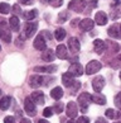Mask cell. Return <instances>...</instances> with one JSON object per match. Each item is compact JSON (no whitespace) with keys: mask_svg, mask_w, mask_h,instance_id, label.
<instances>
[{"mask_svg":"<svg viewBox=\"0 0 121 123\" xmlns=\"http://www.w3.org/2000/svg\"><path fill=\"white\" fill-rule=\"evenodd\" d=\"M89 102H91V94L89 93H81V95L78 97V105H79L82 113H86L88 111Z\"/></svg>","mask_w":121,"mask_h":123,"instance_id":"cell-1","label":"cell"},{"mask_svg":"<svg viewBox=\"0 0 121 123\" xmlns=\"http://www.w3.org/2000/svg\"><path fill=\"white\" fill-rule=\"evenodd\" d=\"M68 9L76 13H83L86 9V1L84 0H71L68 4Z\"/></svg>","mask_w":121,"mask_h":123,"instance_id":"cell-2","label":"cell"},{"mask_svg":"<svg viewBox=\"0 0 121 123\" xmlns=\"http://www.w3.org/2000/svg\"><path fill=\"white\" fill-rule=\"evenodd\" d=\"M37 28H38V23L37 22H26L25 25H24V37L26 38H30L33 37L34 33L37 32Z\"/></svg>","mask_w":121,"mask_h":123,"instance_id":"cell-3","label":"cell"},{"mask_svg":"<svg viewBox=\"0 0 121 123\" xmlns=\"http://www.w3.org/2000/svg\"><path fill=\"white\" fill-rule=\"evenodd\" d=\"M101 67H102V63L100 61L92 60V61H89L86 66V74L87 75H93V74H96V72L100 71Z\"/></svg>","mask_w":121,"mask_h":123,"instance_id":"cell-4","label":"cell"},{"mask_svg":"<svg viewBox=\"0 0 121 123\" xmlns=\"http://www.w3.org/2000/svg\"><path fill=\"white\" fill-rule=\"evenodd\" d=\"M24 109L26 112V114L29 116H35L37 114V108H35V103L33 102L32 99H30V97H26L25 100H24Z\"/></svg>","mask_w":121,"mask_h":123,"instance_id":"cell-5","label":"cell"},{"mask_svg":"<svg viewBox=\"0 0 121 123\" xmlns=\"http://www.w3.org/2000/svg\"><path fill=\"white\" fill-rule=\"evenodd\" d=\"M66 114L68 118L73 119V118L77 117L78 114V108H77V104L74 102H68L67 103V107H66Z\"/></svg>","mask_w":121,"mask_h":123,"instance_id":"cell-6","label":"cell"},{"mask_svg":"<svg viewBox=\"0 0 121 123\" xmlns=\"http://www.w3.org/2000/svg\"><path fill=\"white\" fill-rule=\"evenodd\" d=\"M68 74L71 76H73V77H78L83 74V67L81 63L78 62H73L72 65L69 66V69H68Z\"/></svg>","mask_w":121,"mask_h":123,"instance_id":"cell-7","label":"cell"},{"mask_svg":"<svg viewBox=\"0 0 121 123\" xmlns=\"http://www.w3.org/2000/svg\"><path fill=\"white\" fill-rule=\"evenodd\" d=\"M105 86V77L104 76H96L92 80V88L96 93H101Z\"/></svg>","mask_w":121,"mask_h":123,"instance_id":"cell-8","label":"cell"},{"mask_svg":"<svg viewBox=\"0 0 121 123\" xmlns=\"http://www.w3.org/2000/svg\"><path fill=\"white\" fill-rule=\"evenodd\" d=\"M44 80L46 79L40 75H33V76H30V79H29V85H30V88L37 89V88H40V86L44 84Z\"/></svg>","mask_w":121,"mask_h":123,"instance_id":"cell-9","label":"cell"},{"mask_svg":"<svg viewBox=\"0 0 121 123\" xmlns=\"http://www.w3.org/2000/svg\"><path fill=\"white\" fill-rule=\"evenodd\" d=\"M33 46L35 49H38V51H44V49L47 48V42L46 39H44V37L42 34H38L37 37H35L34 42H33Z\"/></svg>","mask_w":121,"mask_h":123,"instance_id":"cell-10","label":"cell"},{"mask_svg":"<svg viewBox=\"0 0 121 123\" xmlns=\"http://www.w3.org/2000/svg\"><path fill=\"white\" fill-rule=\"evenodd\" d=\"M79 29L83 31V32H87V31H91L93 28V25H95V22H93L91 18H84L83 20H79Z\"/></svg>","mask_w":121,"mask_h":123,"instance_id":"cell-11","label":"cell"},{"mask_svg":"<svg viewBox=\"0 0 121 123\" xmlns=\"http://www.w3.org/2000/svg\"><path fill=\"white\" fill-rule=\"evenodd\" d=\"M54 53H56V56L58 58H61V60L68 58V51H67V47L64 46V44H58Z\"/></svg>","mask_w":121,"mask_h":123,"instance_id":"cell-12","label":"cell"},{"mask_svg":"<svg viewBox=\"0 0 121 123\" xmlns=\"http://www.w3.org/2000/svg\"><path fill=\"white\" fill-rule=\"evenodd\" d=\"M79 47H81L79 46V41L76 37H71L68 39V48L72 53H77L79 51Z\"/></svg>","mask_w":121,"mask_h":123,"instance_id":"cell-13","label":"cell"},{"mask_svg":"<svg viewBox=\"0 0 121 123\" xmlns=\"http://www.w3.org/2000/svg\"><path fill=\"white\" fill-rule=\"evenodd\" d=\"M107 33H109V36H110L111 38L119 39V38H120V24H119V23L112 24V25L109 28V31H107Z\"/></svg>","mask_w":121,"mask_h":123,"instance_id":"cell-14","label":"cell"},{"mask_svg":"<svg viewBox=\"0 0 121 123\" xmlns=\"http://www.w3.org/2000/svg\"><path fill=\"white\" fill-rule=\"evenodd\" d=\"M35 72H46V74H52V72L57 71L56 65H48V66H35L34 67Z\"/></svg>","mask_w":121,"mask_h":123,"instance_id":"cell-15","label":"cell"},{"mask_svg":"<svg viewBox=\"0 0 121 123\" xmlns=\"http://www.w3.org/2000/svg\"><path fill=\"white\" fill-rule=\"evenodd\" d=\"M105 48H106L105 41H102V39H95V41H93V49H95L96 53H98V55L104 53L106 51Z\"/></svg>","mask_w":121,"mask_h":123,"instance_id":"cell-16","label":"cell"},{"mask_svg":"<svg viewBox=\"0 0 121 123\" xmlns=\"http://www.w3.org/2000/svg\"><path fill=\"white\" fill-rule=\"evenodd\" d=\"M56 58V53L54 51H52L51 48H46L44 52L42 53V60L46 61V62H53Z\"/></svg>","mask_w":121,"mask_h":123,"instance_id":"cell-17","label":"cell"},{"mask_svg":"<svg viewBox=\"0 0 121 123\" xmlns=\"http://www.w3.org/2000/svg\"><path fill=\"white\" fill-rule=\"evenodd\" d=\"M93 22H95L96 24H98V25H106L107 24V15L105 14L104 12H97Z\"/></svg>","mask_w":121,"mask_h":123,"instance_id":"cell-18","label":"cell"},{"mask_svg":"<svg viewBox=\"0 0 121 123\" xmlns=\"http://www.w3.org/2000/svg\"><path fill=\"white\" fill-rule=\"evenodd\" d=\"M105 46L110 53H117L119 52V49H120V46H119V43L117 42H112V41H105Z\"/></svg>","mask_w":121,"mask_h":123,"instance_id":"cell-19","label":"cell"},{"mask_svg":"<svg viewBox=\"0 0 121 123\" xmlns=\"http://www.w3.org/2000/svg\"><path fill=\"white\" fill-rule=\"evenodd\" d=\"M30 99H32L35 104H40V105L44 104V102H46V99H44V94L42 92H34V93H32Z\"/></svg>","mask_w":121,"mask_h":123,"instance_id":"cell-20","label":"cell"},{"mask_svg":"<svg viewBox=\"0 0 121 123\" xmlns=\"http://www.w3.org/2000/svg\"><path fill=\"white\" fill-rule=\"evenodd\" d=\"M74 77L73 76H71L68 72H66V74H63L62 75V83L64 84V86L66 88H71L73 84H74Z\"/></svg>","mask_w":121,"mask_h":123,"instance_id":"cell-21","label":"cell"},{"mask_svg":"<svg viewBox=\"0 0 121 123\" xmlns=\"http://www.w3.org/2000/svg\"><path fill=\"white\" fill-rule=\"evenodd\" d=\"M91 100L93 103H96L98 104V105H105L106 104V98H105V95H102L100 93H97L95 95H91Z\"/></svg>","mask_w":121,"mask_h":123,"instance_id":"cell-22","label":"cell"},{"mask_svg":"<svg viewBox=\"0 0 121 123\" xmlns=\"http://www.w3.org/2000/svg\"><path fill=\"white\" fill-rule=\"evenodd\" d=\"M51 97L54 100H59L62 97H63V90H62L61 86H56L51 90Z\"/></svg>","mask_w":121,"mask_h":123,"instance_id":"cell-23","label":"cell"},{"mask_svg":"<svg viewBox=\"0 0 121 123\" xmlns=\"http://www.w3.org/2000/svg\"><path fill=\"white\" fill-rule=\"evenodd\" d=\"M8 24H9V27H10V28L14 31V32L19 31V19H18L16 15L10 17V19L8 20Z\"/></svg>","mask_w":121,"mask_h":123,"instance_id":"cell-24","label":"cell"},{"mask_svg":"<svg viewBox=\"0 0 121 123\" xmlns=\"http://www.w3.org/2000/svg\"><path fill=\"white\" fill-rule=\"evenodd\" d=\"M37 15H38V10H37V9H33V10H28V12L23 13V18L25 20H28V22L33 20Z\"/></svg>","mask_w":121,"mask_h":123,"instance_id":"cell-25","label":"cell"},{"mask_svg":"<svg viewBox=\"0 0 121 123\" xmlns=\"http://www.w3.org/2000/svg\"><path fill=\"white\" fill-rule=\"evenodd\" d=\"M105 116L107 118H110V119H119L120 118V112L119 111H115V109H107L105 112Z\"/></svg>","mask_w":121,"mask_h":123,"instance_id":"cell-26","label":"cell"},{"mask_svg":"<svg viewBox=\"0 0 121 123\" xmlns=\"http://www.w3.org/2000/svg\"><path fill=\"white\" fill-rule=\"evenodd\" d=\"M10 103H11V98L10 97H3L1 99H0V109L6 111V109L10 107Z\"/></svg>","mask_w":121,"mask_h":123,"instance_id":"cell-27","label":"cell"},{"mask_svg":"<svg viewBox=\"0 0 121 123\" xmlns=\"http://www.w3.org/2000/svg\"><path fill=\"white\" fill-rule=\"evenodd\" d=\"M54 37L58 42H61V41H63L64 37H66V29L63 28H57L56 32H54Z\"/></svg>","mask_w":121,"mask_h":123,"instance_id":"cell-28","label":"cell"},{"mask_svg":"<svg viewBox=\"0 0 121 123\" xmlns=\"http://www.w3.org/2000/svg\"><path fill=\"white\" fill-rule=\"evenodd\" d=\"M10 10L11 8L8 3H0V13L1 14H8V13H10Z\"/></svg>","mask_w":121,"mask_h":123,"instance_id":"cell-29","label":"cell"},{"mask_svg":"<svg viewBox=\"0 0 121 123\" xmlns=\"http://www.w3.org/2000/svg\"><path fill=\"white\" fill-rule=\"evenodd\" d=\"M69 18V13L68 12H61V14L58 15V23H64V22L68 20Z\"/></svg>","mask_w":121,"mask_h":123,"instance_id":"cell-30","label":"cell"},{"mask_svg":"<svg viewBox=\"0 0 121 123\" xmlns=\"http://www.w3.org/2000/svg\"><path fill=\"white\" fill-rule=\"evenodd\" d=\"M48 3L51 4L53 8H59L63 4V0H48Z\"/></svg>","mask_w":121,"mask_h":123,"instance_id":"cell-31","label":"cell"},{"mask_svg":"<svg viewBox=\"0 0 121 123\" xmlns=\"http://www.w3.org/2000/svg\"><path fill=\"white\" fill-rule=\"evenodd\" d=\"M52 109L56 113H62V112H63V109H64V105H63V103H56L54 108H52Z\"/></svg>","mask_w":121,"mask_h":123,"instance_id":"cell-32","label":"cell"},{"mask_svg":"<svg viewBox=\"0 0 121 123\" xmlns=\"http://www.w3.org/2000/svg\"><path fill=\"white\" fill-rule=\"evenodd\" d=\"M110 66L114 67V69H119V66H120V58L116 57L115 60H112V61L110 62Z\"/></svg>","mask_w":121,"mask_h":123,"instance_id":"cell-33","label":"cell"},{"mask_svg":"<svg viewBox=\"0 0 121 123\" xmlns=\"http://www.w3.org/2000/svg\"><path fill=\"white\" fill-rule=\"evenodd\" d=\"M43 116L46 117V118H47V117H52V116H53V109H52V108H49V107H48V108H44Z\"/></svg>","mask_w":121,"mask_h":123,"instance_id":"cell-34","label":"cell"},{"mask_svg":"<svg viewBox=\"0 0 121 123\" xmlns=\"http://www.w3.org/2000/svg\"><path fill=\"white\" fill-rule=\"evenodd\" d=\"M76 123H89V119H88V117H86V116H81Z\"/></svg>","mask_w":121,"mask_h":123,"instance_id":"cell-35","label":"cell"},{"mask_svg":"<svg viewBox=\"0 0 121 123\" xmlns=\"http://www.w3.org/2000/svg\"><path fill=\"white\" fill-rule=\"evenodd\" d=\"M120 97H121V94H120V93H119V94H116V97H115V105H116V108H117V109H120V108H121Z\"/></svg>","mask_w":121,"mask_h":123,"instance_id":"cell-36","label":"cell"},{"mask_svg":"<svg viewBox=\"0 0 121 123\" xmlns=\"http://www.w3.org/2000/svg\"><path fill=\"white\" fill-rule=\"evenodd\" d=\"M4 123H15V118L11 116H8L4 118Z\"/></svg>","mask_w":121,"mask_h":123,"instance_id":"cell-37","label":"cell"},{"mask_svg":"<svg viewBox=\"0 0 121 123\" xmlns=\"http://www.w3.org/2000/svg\"><path fill=\"white\" fill-rule=\"evenodd\" d=\"M39 34H42L43 36V37H46L47 39H52V34L51 33H49V32L48 31H42V32H40V33Z\"/></svg>","mask_w":121,"mask_h":123,"instance_id":"cell-38","label":"cell"},{"mask_svg":"<svg viewBox=\"0 0 121 123\" xmlns=\"http://www.w3.org/2000/svg\"><path fill=\"white\" fill-rule=\"evenodd\" d=\"M13 12L15 13V14H19V13L21 12V9H20V6H19V4H15V5H13Z\"/></svg>","mask_w":121,"mask_h":123,"instance_id":"cell-39","label":"cell"},{"mask_svg":"<svg viewBox=\"0 0 121 123\" xmlns=\"http://www.w3.org/2000/svg\"><path fill=\"white\" fill-rule=\"evenodd\" d=\"M20 4H24V5H32L34 3V0H19Z\"/></svg>","mask_w":121,"mask_h":123,"instance_id":"cell-40","label":"cell"},{"mask_svg":"<svg viewBox=\"0 0 121 123\" xmlns=\"http://www.w3.org/2000/svg\"><path fill=\"white\" fill-rule=\"evenodd\" d=\"M95 123H107V122H106L105 118H101V117H100V118H97V119H96Z\"/></svg>","mask_w":121,"mask_h":123,"instance_id":"cell-41","label":"cell"},{"mask_svg":"<svg viewBox=\"0 0 121 123\" xmlns=\"http://www.w3.org/2000/svg\"><path fill=\"white\" fill-rule=\"evenodd\" d=\"M78 23H79V19H74V20L72 22V23H71V25H72V27H76Z\"/></svg>","mask_w":121,"mask_h":123,"instance_id":"cell-42","label":"cell"},{"mask_svg":"<svg viewBox=\"0 0 121 123\" xmlns=\"http://www.w3.org/2000/svg\"><path fill=\"white\" fill-rule=\"evenodd\" d=\"M20 123H32V122L28 118H23V119H20Z\"/></svg>","mask_w":121,"mask_h":123,"instance_id":"cell-43","label":"cell"},{"mask_svg":"<svg viewBox=\"0 0 121 123\" xmlns=\"http://www.w3.org/2000/svg\"><path fill=\"white\" fill-rule=\"evenodd\" d=\"M38 123H49V122L46 119H40V121H38Z\"/></svg>","mask_w":121,"mask_h":123,"instance_id":"cell-44","label":"cell"},{"mask_svg":"<svg viewBox=\"0 0 121 123\" xmlns=\"http://www.w3.org/2000/svg\"><path fill=\"white\" fill-rule=\"evenodd\" d=\"M67 123H76L74 121H72V119H71V121H68V122H67Z\"/></svg>","mask_w":121,"mask_h":123,"instance_id":"cell-45","label":"cell"},{"mask_svg":"<svg viewBox=\"0 0 121 123\" xmlns=\"http://www.w3.org/2000/svg\"><path fill=\"white\" fill-rule=\"evenodd\" d=\"M0 52H1V46H0Z\"/></svg>","mask_w":121,"mask_h":123,"instance_id":"cell-46","label":"cell"},{"mask_svg":"<svg viewBox=\"0 0 121 123\" xmlns=\"http://www.w3.org/2000/svg\"><path fill=\"white\" fill-rule=\"evenodd\" d=\"M0 95H1V90H0Z\"/></svg>","mask_w":121,"mask_h":123,"instance_id":"cell-47","label":"cell"},{"mask_svg":"<svg viewBox=\"0 0 121 123\" xmlns=\"http://www.w3.org/2000/svg\"><path fill=\"white\" fill-rule=\"evenodd\" d=\"M115 123H120V122H115Z\"/></svg>","mask_w":121,"mask_h":123,"instance_id":"cell-48","label":"cell"}]
</instances>
